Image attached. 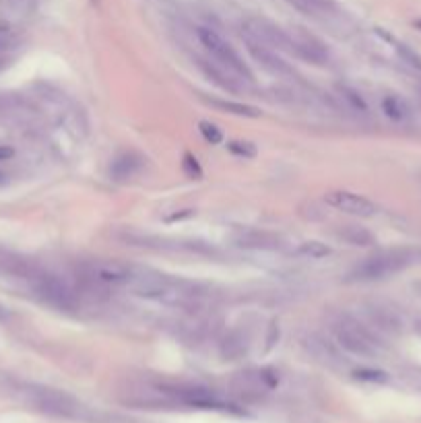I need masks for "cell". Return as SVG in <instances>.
<instances>
[{
    "label": "cell",
    "instance_id": "7a4b0ae2",
    "mask_svg": "<svg viewBox=\"0 0 421 423\" xmlns=\"http://www.w3.org/2000/svg\"><path fill=\"white\" fill-rule=\"evenodd\" d=\"M413 256L407 250H388V252L374 254L363 258L361 262H357L351 273H349V281H380L386 277H393L401 270H405L411 264Z\"/></svg>",
    "mask_w": 421,
    "mask_h": 423
},
{
    "label": "cell",
    "instance_id": "ba28073f",
    "mask_svg": "<svg viewBox=\"0 0 421 423\" xmlns=\"http://www.w3.org/2000/svg\"><path fill=\"white\" fill-rule=\"evenodd\" d=\"M242 31H246L248 35H252L254 40L275 48L277 52H291V40L289 33L283 31L279 25H275L273 21L264 19V17H248L244 21Z\"/></svg>",
    "mask_w": 421,
    "mask_h": 423
},
{
    "label": "cell",
    "instance_id": "44dd1931",
    "mask_svg": "<svg viewBox=\"0 0 421 423\" xmlns=\"http://www.w3.org/2000/svg\"><path fill=\"white\" fill-rule=\"evenodd\" d=\"M291 6L300 8L306 15H331L337 10L335 0H287Z\"/></svg>",
    "mask_w": 421,
    "mask_h": 423
},
{
    "label": "cell",
    "instance_id": "ac0fdd59",
    "mask_svg": "<svg viewBox=\"0 0 421 423\" xmlns=\"http://www.w3.org/2000/svg\"><path fill=\"white\" fill-rule=\"evenodd\" d=\"M338 238L345 240L351 246H372L376 244V238L370 230L361 227V225H343V230L338 232Z\"/></svg>",
    "mask_w": 421,
    "mask_h": 423
},
{
    "label": "cell",
    "instance_id": "52a82bcc",
    "mask_svg": "<svg viewBox=\"0 0 421 423\" xmlns=\"http://www.w3.org/2000/svg\"><path fill=\"white\" fill-rule=\"evenodd\" d=\"M81 275L105 285V287L126 285L132 279V270L128 264H124L120 260H110V258H97V260L85 262L81 266Z\"/></svg>",
    "mask_w": 421,
    "mask_h": 423
},
{
    "label": "cell",
    "instance_id": "277c9868",
    "mask_svg": "<svg viewBox=\"0 0 421 423\" xmlns=\"http://www.w3.org/2000/svg\"><path fill=\"white\" fill-rule=\"evenodd\" d=\"M335 338L341 349H345L353 355L374 357L378 353V340L374 337V333L355 318L347 316L335 322Z\"/></svg>",
    "mask_w": 421,
    "mask_h": 423
},
{
    "label": "cell",
    "instance_id": "2e32d148",
    "mask_svg": "<svg viewBox=\"0 0 421 423\" xmlns=\"http://www.w3.org/2000/svg\"><path fill=\"white\" fill-rule=\"evenodd\" d=\"M382 112L393 122H407L411 118V107L405 97L399 93H388L382 97Z\"/></svg>",
    "mask_w": 421,
    "mask_h": 423
},
{
    "label": "cell",
    "instance_id": "9a60e30c",
    "mask_svg": "<svg viewBox=\"0 0 421 423\" xmlns=\"http://www.w3.org/2000/svg\"><path fill=\"white\" fill-rule=\"evenodd\" d=\"M236 246L248 250H279L281 240L268 232H244L236 238Z\"/></svg>",
    "mask_w": 421,
    "mask_h": 423
},
{
    "label": "cell",
    "instance_id": "e0dca14e",
    "mask_svg": "<svg viewBox=\"0 0 421 423\" xmlns=\"http://www.w3.org/2000/svg\"><path fill=\"white\" fill-rule=\"evenodd\" d=\"M209 105L221 110V112H227V114H234V116H244V118H260L262 112L254 105L248 103H240V101H230V99H207Z\"/></svg>",
    "mask_w": 421,
    "mask_h": 423
},
{
    "label": "cell",
    "instance_id": "ffe728a7",
    "mask_svg": "<svg viewBox=\"0 0 421 423\" xmlns=\"http://www.w3.org/2000/svg\"><path fill=\"white\" fill-rule=\"evenodd\" d=\"M306 347H308V351H310L316 359H320V361H325V363H335V361H338L335 347H333L329 340H325V338L314 337V335H312V337H308V340H306Z\"/></svg>",
    "mask_w": 421,
    "mask_h": 423
},
{
    "label": "cell",
    "instance_id": "d4e9b609",
    "mask_svg": "<svg viewBox=\"0 0 421 423\" xmlns=\"http://www.w3.org/2000/svg\"><path fill=\"white\" fill-rule=\"evenodd\" d=\"M198 130H200V135L205 137V141L211 143V145H219V143L223 141L221 128H217L213 122H200V124H198Z\"/></svg>",
    "mask_w": 421,
    "mask_h": 423
},
{
    "label": "cell",
    "instance_id": "4fadbf2b",
    "mask_svg": "<svg viewBox=\"0 0 421 423\" xmlns=\"http://www.w3.org/2000/svg\"><path fill=\"white\" fill-rule=\"evenodd\" d=\"M198 67L203 69V73L209 77V81H213L215 85H219L225 91H238L242 89V79L236 77L232 71H227L223 64H219L217 60H198Z\"/></svg>",
    "mask_w": 421,
    "mask_h": 423
},
{
    "label": "cell",
    "instance_id": "cb8c5ba5",
    "mask_svg": "<svg viewBox=\"0 0 421 423\" xmlns=\"http://www.w3.org/2000/svg\"><path fill=\"white\" fill-rule=\"evenodd\" d=\"M227 149L234 153V155H238V157H244V159H252V157H256L258 155V149H256V145L254 143H250V141H232L230 145H227Z\"/></svg>",
    "mask_w": 421,
    "mask_h": 423
},
{
    "label": "cell",
    "instance_id": "3957f363",
    "mask_svg": "<svg viewBox=\"0 0 421 423\" xmlns=\"http://www.w3.org/2000/svg\"><path fill=\"white\" fill-rule=\"evenodd\" d=\"M196 35L200 40V44L205 46V50L213 56V60H217L219 64H223L227 71H232L236 77H240L244 83H252V73L246 67V62L242 60V56L234 50V46L215 29L211 27H198Z\"/></svg>",
    "mask_w": 421,
    "mask_h": 423
},
{
    "label": "cell",
    "instance_id": "7c38bea8",
    "mask_svg": "<svg viewBox=\"0 0 421 423\" xmlns=\"http://www.w3.org/2000/svg\"><path fill=\"white\" fill-rule=\"evenodd\" d=\"M35 116L31 103L17 93H0V122H29Z\"/></svg>",
    "mask_w": 421,
    "mask_h": 423
},
{
    "label": "cell",
    "instance_id": "6da1fadb",
    "mask_svg": "<svg viewBox=\"0 0 421 423\" xmlns=\"http://www.w3.org/2000/svg\"><path fill=\"white\" fill-rule=\"evenodd\" d=\"M23 397L37 411L54 415V417L85 420V415H87V409L83 405L65 390H56V388H50V386H33L31 384V386H27L23 390Z\"/></svg>",
    "mask_w": 421,
    "mask_h": 423
},
{
    "label": "cell",
    "instance_id": "83f0119b",
    "mask_svg": "<svg viewBox=\"0 0 421 423\" xmlns=\"http://www.w3.org/2000/svg\"><path fill=\"white\" fill-rule=\"evenodd\" d=\"M184 168H186V171H188V175H200V168H198V164H196V159H192L190 155H186V159H184Z\"/></svg>",
    "mask_w": 421,
    "mask_h": 423
},
{
    "label": "cell",
    "instance_id": "30bf717a",
    "mask_svg": "<svg viewBox=\"0 0 421 423\" xmlns=\"http://www.w3.org/2000/svg\"><path fill=\"white\" fill-rule=\"evenodd\" d=\"M325 200L333 209L343 211L347 215H353V217H361V219H370V217H374L378 213V207L370 198H366L361 194H355V192H349V190L327 192Z\"/></svg>",
    "mask_w": 421,
    "mask_h": 423
},
{
    "label": "cell",
    "instance_id": "5b68a950",
    "mask_svg": "<svg viewBox=\"0 0 421 423\" xmlns=\"http://www.w3.org/2000/svg\"><path fill=\"white\" fill-rule=\"evenodd\" d=\"M31 285H33L35 295L44 304L58 308V310H75L77 308L79 293L65 279H60L56 275H48V273H37L31 279Z\"/></svg>",
    "mask_w": 421,
    "mask_h": 423
},
{
    "label": "cell",
    "instance_id": "8fae6325",
    "mask_svg": "<svg viewBox=\"0 0 421 423\" xmlns=\"http://www.w3.org/2000/svg\"><path fill=\"white\" fill-rule=\"evenodd\" d=\"M277 384H279V376L270 368L242 372V374H238L234 378V388L240 395H246V397H260V395L273 390Z\"/></svg>",
    "mask_w": 421,
    "mask_h": 423
},
{
    "label": "cell",
    "instance_id": "484cf974",
    "mask_svg": "<svg viewBox=\"0 0 421 423\" xmlns=\"http://www.w3.org/2000/svg\"><path fill=\"white\" fill-rule=\"evenodd\" d=\"M355 378L366 380V382H386L388 380V376L380 370H359V372H355Z\"/></svg>",
    "mask_w": 421,
    "mask_h": 423
},
{
    "label": "cell",
    "instance_id": "7402d4cb",
    "mask_svg": "<svg viewBox=\"0 0 421 423\" xmlns=\"http://www.w3.org/2000/svg\"><path fill=\"white\" fill-rule=\"evenodd\" d=\"M333 248L325 242H318V240H310V242H304L300 248H298V254L304 256V258H310V260H320V258H327L331 256Z\"/></svg>",
    "mask_w": 421,
    "mask_h": 423
},
{
    "label": "cell",
    "instance_id": "5bb4252c",
    "mask_svg": "<svg viewBox=\"0 0 421 423\" xmlns=\"http://www.w3.org/2000/svg\"><path fill=\"white\" fill-rule=\"evenodd\" d=\"M143 166H145V159L141 157V155H137V153H120L114 162H112V166H110V175L114 178V180H118V182H122V180H128V178H132V175H137L141 169H143Z\"/></svg>",
    "mask_w": 421,
    "mask_h": 423
},
{
    "label": "cell",
    "instance_id": "d6986e66",
    "mask_svg": "<svg viewBox=\"0 0 421 423\" xmlns=\"http://www.w3.org/2000/svg\"><path fill=\"white\" fill-rule=\"evenodd\" d=\"M246 351H248V338H246L244 333H240V331L230 333V335L225 337V340L221 343V355H223L225 359H238V357H242Z\"/></svg>",
    "mask_w": 421,
    "mask_h": 423
},
{
    "label": "cell",
    "instance_id": "8992f818",
    "mask_svg": "<svg viewBox=\"0 0 421 423\" xmlns=\"http://www.w3.org/2000/svg\"><path fill=\"white\" fill-rule=\"evenodd\" d=\"M242 42L248 50V54L254 58V62L264 69L266 73L275 75V77H293V67L281 56V52H277L275 48L254 40L252 35H248L246 31H242Z\"/></svg>",
    "mask_w": 421,
    "mask_h": 423
},
{
    "label": "cell",
    "instance_id": "9c48e42d",
    "mask_svg": "<svg viewBox=\"0 0 421 423\" xmlns=\"http://www.w3.org/2000/svg\"><path fill=\"white\" fill-rule=\"evenodd\" d=\"M291 40V54H295L298 58L316 64V67H327L331 60V52L329 48L312 33H306L302 29H293L289 33Z\"/></svg>",
    "mask_w": 421,
    "mask_h": 423
},
{
    "label": "cell",
    "instance_id": "603a6c76",
    "mask_svg": "<svg viewBox=\"0 0 421 423\" xmlns=\"http://www.w3.org/2000/svg\"><path fill=\"white\" fill-rule=\"evenodd\" d=\"M338 93H341V97L347 101V105L351 107V110H355V112H368V103H366V99L361 97V93L359 91H355L353 87H347V85H338Z\"/></svg>",
    "mask_w": 421,
    "mask_h": 423
},
{
    "label": "cell",
    "instance_id": "4316f807",
    "mask_svg": "<svg viewBox=\"0 0 421 423\" xmlns=\"http://www.w3.org/2000/svg\"><path fill=\"white\" fill-rule=\"evenodd\" d=\"M15 42H17L15 33H12V31H10L8 27L0 25V52H2V50H8V48H12V46H15Z\"/></svg>",
    "mask_w": 421,
    "mask_h": 423
}]
</instances>
